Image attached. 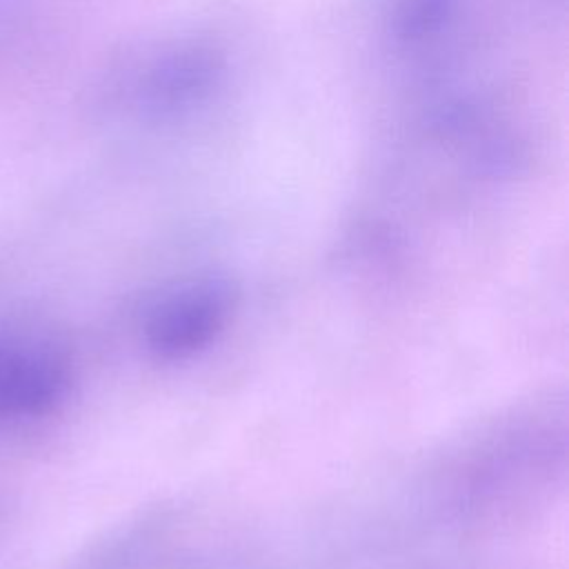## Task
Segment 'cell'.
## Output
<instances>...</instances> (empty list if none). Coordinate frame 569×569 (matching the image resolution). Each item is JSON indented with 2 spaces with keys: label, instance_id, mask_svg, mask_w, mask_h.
Wrapping results in <instances>:
<instances>
[{
  "label": "cell",
  "instance_id": "6da1fadb",
  "mask_svg": "<svg viewBox=\"0 0 569 569\" xmlns=\"http://www.w3.org/2000/svg\"><path fill=\"white\" fill-rule=\"evenodd\" d=\"M71 367L58 345L0 327V422L49 413L67 396Z\"/></svg>",
  "mask_w": 569,
  "mask_h": 569
},
{
  "label": "cell",
  "instance_id": "3957f363",
  "mask_svg": "<svg viewBox=\"0 0 569 569\" xmlns=\"http://www.w3.org/2000/svg\"><path fill=\"white\" fill-rule=\"evenodd\" d=\"M42 0H0V96L18 91L42 53Z\"/></svg>",
  "mask_w": 569,
  "mask_h": 569
},
{
  "label": "cell",
  "instance_id": "7a4b0ae2",
  "mask_svg": "<svg viewBox=\"0 0 569 569\" xmlns=\"http://www.w3.org/2000/svg\"><path fill=\"white\" fill-rule=\"evenodd\" d=\"M231 313V293L218 280L176 287L156 300L144 318V342L162 360H182L224 329Z\"/></svg>",
  "mask_w": 569,
  "mask_h": 569
}]
</instances>
